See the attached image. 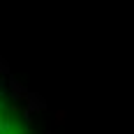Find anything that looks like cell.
I'll return each mask as SVG.
<instances>
[{"label":"cell","instance_id":"6da1fadb","mask_svg":"<svg viewBox=\"0 0 134 134\" xmlns=\"http://www.w3.org/2000/svg\"><path fill=\"white\" fill-rule=\"evenodd\" d=\"M0 134H30L26 125L19 120V116L5 104L2 97H0Z\"/></svg>","mask_w":134,"mask_h":134}]
</instances>
